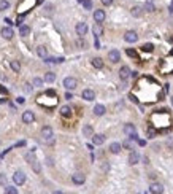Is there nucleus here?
<instances>
[{"label":"nucleus","instance_id":"17","mask_svg":"<svg viewBox=\"0 0 173 194\" xmlns=\"http://www.w3.org/2000/svg\"><path fill=\"white\" fill-rule=\"evenodd\" d=\"M138 161H140V154L137 151H132L129 154V164L130 166H135V164H138Z\"/></svg>","mask_w":173,"mask_h":194},{"label":"nucleus","instance_id":"7","mask_svg":"<svg viewBox=\"0 0 173 194\" xmlns=\"http://www.w3.org/2000/svg\"><path fill=\"white\" fill-rule=\"evenodd\" d=\"M130 13H132V16H133V18H141V16H143V13H145V10H143L141 5H133L132 10H130Z\"/></svg>","mask_w":173,"mask_h":194},{"label":"nucleus","instance_id":"39","mask_svg":"<svg viewBox=\"0 0 173 194\" xmlns=\"http://www.w3.org/2000/svg\"><path fill=\"white\" fill-rule=\"evenodd\" d=\"M32 166H34V170L38 174V172H40V166H38V162H37V161H34V162H32Z\"/></svg>","mask_w":173,"mask_h":194},{"label":"nucleus","instance_id":"8","mask_svg":"<svg viewBox=\"0 0 173 194\" xmlns=\"http://www.w3.org/2000/svg\"><path fill=\"white\" fill-rule=\"evenodd\" d=\"M76 34H78L79 37H83V35L88 34V24L86 22H78L76 24Z\"/></svg>","mask_w":173,"mask_h":194},{"label":"nucleus","instance_id":"40","mask_svg":"<svg viewBox=\"0 0 173 194\" xmlns=\"http://www.w3.org/2000/svg\"><path fill=\"white\" fill-rule=\"evenodd\" d=\"M24 91H26V92H30V91H32V84L26 83V84H24Z\"/></svg>","mask_w":173,"mask_h":194},{"label":"nucleus","instance_id":"19","mask_svg":"<svg viewBox=\"0 0 173 194\" xmlns=\"http://www.w3.org/2000/svg\"><path fill=\"white\" fill-rule=\"evenodd\" d=\"M61 115L64 116V118H70V116H71V108L68 105L61 107Z\"/></svg>","mask_w":173,"mask_h":194},{"label":"nucleus","instance_id":"1","mask_svg":"<svg viewBox=\"0 0 173 194\" xmlns=\"http://www.w3.org/2000/svg\"><path fill=\"white\" fill-rule=\"evenodd\" d=\"M64 86L68 91H73V89L78 86V81H76V78H73V76H67V78L64 80Z\"/></svg>","mask_w":173,"mask_h":194},{"label":"nucleus","instance_id":"4","mask_svg":"<svg viewBox=\"0 0 173 194\" xmlns=\"http://www.w3.org/2000/svg\"><path fill=\"white\" fill-rule=\"evenodd\" d=\"M13 181H14L16 185H24V183H26V175H24V172H21V170L14 172Z\"/></svg>","mask_w":173,"mask_h":194},{"label":"nucleus","instance_id":"18","mask_svg":"<svg viewBox=\"0 0 173 194\" xmlns=\"http://www.w3.org/2000/svg\"><path fill=\"white\" fill-rule=\"evenodd\" d=\"M121 150H122V145H121V143H118V142H113L111 145H110V151H111L113 154H118Z\"/></svg>","mask_w":173,"mask_h":194},{"label":"nucleus","instance_id":"33","mask_svg":"<svg viewBox=\"0 0 173 194\" xmlns=\"http://www.w3.org/2000/svg\"><path fill=\"white\" fill-rule=\"evenodd\" d=\"M156 129H153V126H149L148 127V137H149V139H154V137H156Z\"/></svg>","mask_w":173,"mask_h":194},{"label":"nucleus","instance_id":"6","mask_svg":"<svg viewBox=\"0 0 173 194\" xmlns=\"http://www.w3.org/2000/svg\"><path fill=\"white\" fill-rule=\"evenodd\" d=\"M124 40H126L127 43H135V41L138 40V35H137V32L129 30V32H126V35H124Z\"/></svg>","mask_w":173,"mask_h":194},{"label":"nucleus","instance_id":"41","mask_svg":"<svg viewBox=\"0 0 173 194\" xmlns=\"http://www.w3.org/2000/svg\"><path fill=\"white\" fill-rule=\"evenodd\" d=\"M0 183H2V185H5V183H7V178H5V175H3V174L0 175Z\"/></svg>","mask_w":173,"mask_h":194},{"label":"nucleus","instance_id":"2","mask_svg":"<svg viewBox=\"0 0 173 194\" xmlns=\"http://www.w3.org/2000/svg\"><path fill=\"white\" fill-rule=\"evenodd\" d=\"M41 137H43V139L46 140V142L51 143V142H53V127L44 126L43 129H41Z\"/></svg>","mask_w":173,"mask_h":194},{"label":"nucleus","instance_id":"44","mask_svg":"<svg viewBox=\"0 0 173 194\" xmlns=\"http://www.w3.org/2000/svg\"><path fill=\"white\" fill-rule=\"evenodd\" d=\"M18 103H24V97H18Z\"/></svg>","mask_w":173,"mask_h":194},{"label":"nucleus","instance_id":"11","mask_svg":"<svg viewBox=\"0 0 173 194\" xmlns=\"http://www.w3.org/2000/svg\"><path fill=\"white\" fill-rule=\"evenodd\" d=\"M81 97L84 100H89V102H91V100L95 99V92L92 91V89H84V91H83V94H81Z\"/></svg>","mask_w":173,"mask_h":194},{"label":"nucleus","instance_id":"22","mask_svg":"<svg viewBox=\"0 0 173 194\" xmlns=\"http://www.w3.org/2000/svg\"><path fill=\"white\" fill-rule=\"evenodd\" d=\"M83 135H84V137H92V135H94V129H92V126L86 124V126L83 127Z\"/></svg>","mask_w":173,"mask_h":194},{"label":"nucleus","instance_id":"29","mask_svg":"<svg viewBox=\"0 0 173 194\" xmlns=\"http://www.w3.org/2000/svg\"><path fill=\"white\" fill-rule=\"evenodd\" d=\"M10 67L13 68V70L16 72V73H19V70H21V64H19L18 61H11V62H10Z\"/></svg>","mask_w":173,"mask_h":194},{"label":"nucleus","instance_id":"46","mask_svg":"<svg viewBox=\"0 0 173 194\" xmlns=\"http://www.w3.org/2000/svg\"><path fill=\"white\" fill-rule=\"evenodd\" d=\"M168 147L173 148V140H168Z\"/></svg>","mask_w":173,"mask_h":194},{"label":"nucleus","instance_id":"47","mask_svg":"<svg viewBox=\"0 0 173 194\" xmlns=\"http://www.w3.org/2000/svg\"><path fill=\"white\" fill-rule=\"evenodd\" d=\"M170 100H172V105H173V97H172V99H170Z\"/></svg>","mask_w":173,"mask_h":194},{"label":"nucleus","instance_id":"34","mask_svg":"<svg viewBox=\"0 0 173 194\" xmlns=\"http://www.w3.org/2000/svg\"><path fill=\"white\" fill-rule=\"evenodd\" d=\"M5 193H7V194H18V189H16V188H13V186H7V188H5Z\"/></svg>","mask_w":173,"mask_h":194},{"label":"nucleus","instance_id":"24","mask_svg":"<svg viewBox=\"0 0 173 194\" xmlns=\"http://www.w3.org/2000/svg\"><path fill=\"white\" fill-rule=\"evenodd\" d=\"M30 34V27L29 26H19V35H22V37H26V35Z\"/></svg>","mask_w":173,"mask_h":194},{"label":"nucleus","instance_id":"5","mask_svg":"<svg viewBox=\"0 0 173 194\" xmlns=\"http://www.w3.org/2000/svg\"><path fill=\"white\" fill-rule=\"evenodd\" d=\"M22 121H24L26 124L34 123V121H35V115H34V112H30V110L24 112V113H22Z\"/></svg>","mask_w":173,"mask_h":194},{"label":"nucleus","instance_id":"36","mask_svg":"<svg viewBox=\"0 0 173 194\" xmlns=\"http://www.w3.org/2000/svg\"><path fill=\"white\" fill-rule=\"evenodd\" d=\"M26 159H27L30 164L34 162V161H35V154H34V151H32V153H27V154H26Z\"/></svg>","mask_w":173,"mask_h":194},{"label":"nucleus","instance_id":"32","mask_svg":"<svg viewBox=\"0 0 173 194\" xmlns=\"http://www.w3.org/2000/svg\"><path fill=\"white\" fill-rule=\"evenodd\" d=\"M32 84H34L35 88H41V86H43V80H41V78H34Z\"/></svg>","mask_w":173,"mask_h":194},{"label":"nucleus","instance_id":"16","mask_svg":"<svg viewBox=\"0 0 173 194\" xmlns=\"http://www.w3.org/2000/svg\"><path fill=\"white\" fill-rule=\"evenodd\" d=\"M0 34H2V37H3V38L11 40V38H13V35H14V32H13V29H11V27H3Z\"/></svg>","mask_w":173,"mask_h":194},{"label":"nucleus","instance_id":"25","mask_svg":"<svg viewBox=\"0 0 173 194\" xmlns=\"http://www.w3.org/2000/svg\"><path fill=\"white\" fill-rule=\"evenodd\" d=\"M56 80V73H53V72H48L46 75H44V80L43 81H46V83H53Z\"/></svg>","mask_w":173,"mask_h":194},{"label":"nucleus","instance_id":"9","mask_svg":"<svg viewBox=\"0 0 173 194\" xmlns=\"http://www.w3.org/2000/svg\"><path fill=\"white\" fill-rule=\"evenodd\" d=\"M130 76V68L127 67V65H124V67H121V70H119V78L122 80V81H126L127 78Z\"/></svg>","mask_w":173,"mask_h":194},{"label":"nucleus","instance_id":"38","mask_svg":"<svg viewBox=\"0 0 173 194\" xmlns=\"http://www.w3.org/2000/svg\"><path fill=\"white\" fill-rule=\"evenodd\" d=\"M124 148H127V150H132V143H130V140H126L124 143H121Z\"/></svg>","mask_w":173,"mask_h":194},{"label":"nucleus","instance_id":"42","mask_svg":"<svg viewBox=\"0 0 173 194\" xmlns=\"http://www.w3.org/2000/svg\"><path fill=\"white\" fill-rule=\"evenodd\" d=\"M102 3H103V5H111L113 0H102Z\"/></svg>","mask_w":173,"mask_h":194},{"label":"nucleus","instance_id":"30","mask_svg":"<svg viewBox=\"0 0 173 194\" xmlns=\"http://www.w3.org/2000/svg\"><path fill=\"white\" fill-rule=\"evenodd\" d=\"M154 49V45L153 43H145L141 46V51H145V53H151Z\"/></svg>","mask_w":173,"mask_h":194},{"label":"nucleus","instance_id":"28","mask_svg":"<svg viewBox=\"0 0 173 194\" xmlns=\"http://www.w3.org/2000/svg\"><path fill=\"white\" fill-rule=\"evenodd\" d=\"M143 10H146V11H149V13H153V11H156V7H154L151 2H146V3L143 5Z\"/></svg>","mask_w":173,"mask_h":194},{"label":"nucleus","instance_id":"31","mask_svg":"<svg viewBox=\"0 0 173 194\" xmlns=\"http://www.w3.org/2000/svg\"><path fill=\"white\" fill-rule=\"evenodd\" d=\"M8 8H10V2H8V0H0V11L8 10Z\"/></svg>","mask_w":173,"mask_h":194},{"label":"nucleus","instance_id":"27","mask_svg":"<svg viewBox=\"0 0 173 194\" xmlns=\"http://www.w3.org/2000/svg\"><path fill=\"white\" fill-rule=\"evenodd\" d=\"M92 65H94L95 68H102L103 67V61L100 57H95V59H92Z\"/></svg>","mask_w":173,"mask_h":194},{"label":"nucleus","instance_id":"14","mask_svg":"<svg viewBox=\"0 0 173 194\" xmlns=\"http://www.w3.org/2000/svg\"><path fill=\"white\" fill-rule=\"evenodd\" d=\"M71 181H73L75 185H83L86 181V177L83 174H73L71 175Z\"/></svg>","mask_w":173,"mask_h":194},{"label":"nucleus","instance_id":"26","mask_svg":"<svg viewBox=\"0 0 173 194\" xmlns=\"http://www.w3.org/2000/svg\"><path fill=\"white\" fill-rule=\"evenodd\" d=\"M64 61V57H44V62H54V64H61Z\"/></svg>","mask_w":173,"mask_h":194},{"label":"nucleus","instance_id":"23","mask_svg":"<svg viewBox=\"0 0 173 194\" xmlns=\"http://www.w3.org/2000/svg\"><path fill=\"white\" fill-rule=\"evenodd\" d=\"M37 54L38 56H40V57H48V49H46V48H44V46H38L37 48Z\"/></svg>","mask_w":173,"mask_h":194},{"label":"nucleus","instance_id":"13","mask_svg":"<svg viewBox=\"0 0 173 194\" xmlns=\"http://www.w3.org/2000/svg\"><path fill=\"white\" fill-rule=\"evenodd\" d=\"M92 143L94 145H103L105 143V135L103 134H94L92 135Z\"/></svg>","mask_w":173,"mask_h":194},{"label":"nucleus","instance_id":"43","mask_svg":"<svg viewBox=\"0 0 173 194\" xmlns=\"http://www.w3.org/2000/svg\"><path fill=\"white\" fill-rule=\"evenodd\" d=\"M65 99H73V95H71L70 92H67V94H65Z\"/></svg>","mask_w":173,"mask_h":194},{"label":"nucleus","instance_id":"35","mask_svg":"<svg viewBox=\"0 0 173 194\" xmlns=\"http://www.w3.org/2000/svg\"><path fill=\"white\" fill-rule=\"evenodd\" d=\"M81 3H83V7H84L86 10H91V8H92V2H91V0H83Z\"/></svg>","mask_w":173,"mask_h":194},{"label":"nucleus","instance_id":"37","mask_svg":"<svg viewBox=\"0 0 173 194\" xmlns=\"http://www.w3.org/2000/svg\"><path fill=\"white\" fill-rule=\"evenodd\" d=\"M127 56H130V57H135V59H138V54H137V51H133V49H127Z\"/></svg>","mask_w":173,"mask_h":194},{"label":"nucleus","instance_id":"45","mask_svg":"<svg viewBox=\"0 0 173 194\" xmlns=\"http://www.w3.org/2000/svg\"><path fill=\"white\" fill-rule=\"evenodd\" d=\"M0 92H3V94H7L8 91H7V89H5V88H2V86H0Z\"/></svg>","mask_w":173,"mask_h":194},{"label":"nucleus","instance_id":"20","mask_svg":"<svg viewBox=\"0 0 173 194\" xmlns=\"http://www.w3.org/2000/svg\"><path fill=\"white\" fill-rule=\"evenodd\" d=\"M105 112H106V108L103 105H95L94 107V115H97V116H102V115H105Z\"/></svg>","mask_w":173,"mask_h":194},{"label":"nucleus","instance_id":"21","mask_svg":"<svg viewBox=\"0 0 173 194\" xmlns=\"http://www.w3.org/2000/svg\"><path fill=\"white\" fill-rule=\"evenodd\" d=\"M124 132L127 134V135H133V134H137V130H135V126H133V124H126V126H124Z\"/></svg>","mask_w":173,"mask_h":194},{"label":"nucleus","instance_id":"10","mask_svg":"<svg viewBox=\"0 0 173 194\" xmlns=\"http://www.w3.org/2000/svg\"><path fill=\"white\" fill-rule=\"evenodd\" d=\"M105 16H106V14H105V11H103V10H95V11H94V19H95V22H100V24H102L103 21H105Z\"/></svg>","mask_w":173,"mask_h":194},{"label":"nucleus","instance_id":"12","mask_svg":"<svg viewBox=\"0 0 173 194\" xmlns=\"http://www.w3.org/2000/svg\"><path fill=\"white\" fill-rule=\"evenodd\" d=\"M149 193L151 194H160V193H164V186L160 183H153L149 186Z\"/></svg>","mask_w":173,"mask_h":194},{"label":"nucleus","instance_id":"15","mask_svg":"<svg viewBox=\"0 0 173 194\" xmlns=\"http://www.w3.org/2000/svg\"><path fill=\"white\" fill-rule=\"evenodd\" d=\"M92 32H94L95 38L102 37V35H103V27H102V24H100V22H95V24H94V27H92Z\"/></svg>","mask_w":173,"mask_h":194},{"label":"nucleus","instance_id":"3","mask_svg":"<svg viewBox=\"0 0 173 194\" xmlns=\"http://www.w3.org/2000/svg\"><path fill=\"white\" fill-rule=\"evenodd\" d=\"M108 61L113 62V64L119 62V61H121V53H119L118 49H111V51L108 53Z\"/></svg>","mask_w":173,"mask_h":194}]
</instances>
